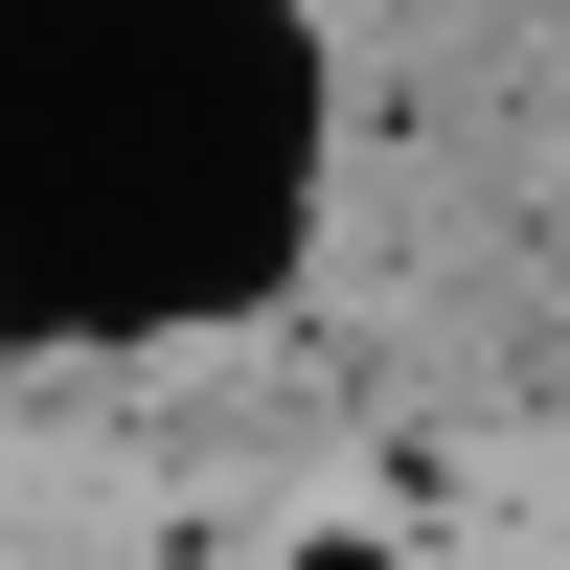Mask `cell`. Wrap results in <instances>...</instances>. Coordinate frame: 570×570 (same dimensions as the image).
Returning <instances> with one entry per match:
<instances>
[{
    "instance_id": "cell-1",
    "label": "cell",
    "mask_w": 570,
    "mask_h": 570,
    "mask_svg": "<svg viewBox=\"0 0 570 570\" xmlns=\"http://www.w3.org/2000/svg\"><path fill=\"white\" fill-rule=\"evenodd\" d=\"M274 570H411V525H365V502H320V525H274Z\"/></svg>"
}]
</instances>
